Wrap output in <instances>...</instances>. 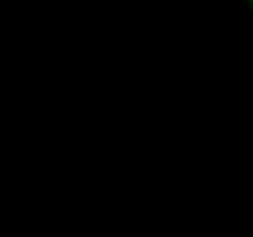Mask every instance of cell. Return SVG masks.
<instances>
[{
    "instance_id": "obj_1",
    "label": "cell",
    "mask_w": 253,
    "mask_h": 237,
    "mask_svg": "<svg viewBox=\"0 0 253 237\" xmlns=\"http://www.w3.org/2000/svg\"><path fill=\"white\" fill-rule=\"evenodd\" d=\"M242 5H244V9H247V14L253 19V0H242Z\"/></svg>"
}]
</instances>
